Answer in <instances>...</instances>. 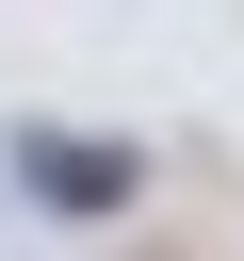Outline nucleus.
I'll return each instance as SVG.
<instances>
[{
  "instance_id": "f257e3e1",
  "label": "nucleus",
  "mask_w": 244,
  "mask_h": 261,
  "mask_svg": "<svg viewBox=\"0 0 244 261\" xmlns=\"http://www.w3.org/2000/svg\"><path fill=\"white\" fill-rule=\"evenodd\" d=\"M16 179H33V212H130L146 196V147H98V130H16Z\"/></svg>"
}]
</instances>
